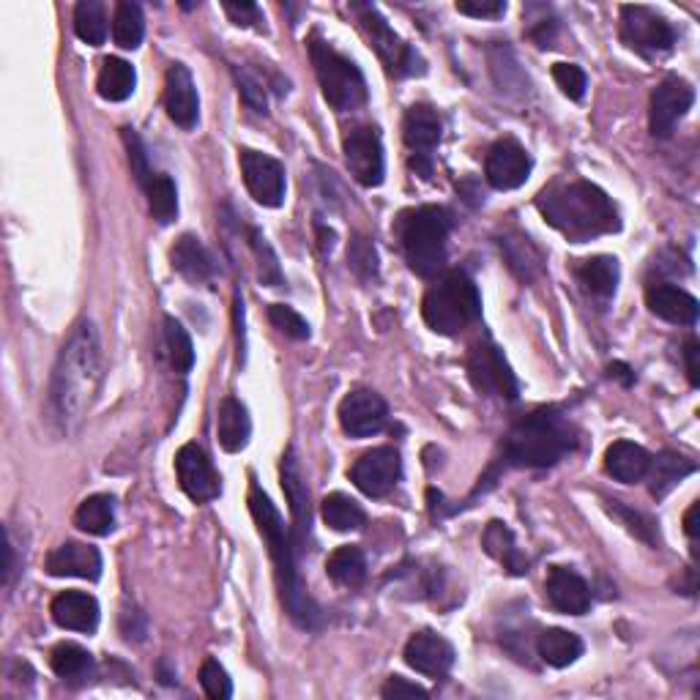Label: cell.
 Instances as JSON below:
<instances>
[{
  "label": "cell",
  "mask_w": 700,
  "mask_h": 700,
  "mask_svg": "<svg viewBox=\"0 0 700 700\" xmlns=\"http://www.w3.org/2000/svg\"><path fill=\"white\" fill-rule=\"evenodd\" d=\"M326 572L331 580L342 588H359L367 580V558L361 547L342 545L326 562Z\"/></svg>",
  "instance_id": "33"
},
{
  "label": "cell",
  "mask_w": 700,
  "mask_h": 700,
  "mask_svg": "<svg viewBox=\"0 0 700 700\" xmlns=\"http://www.w3.org/2000/svg\"><path fill=\"white\" fill-rule=\"evenodd\" d=\"M249 512H253L255 523H258L260 536L268 545V556L274 562V572H277V586L279 597H282L285 610L294 618L299 627L305 629H318L320 627V608L309 599L305 583H301L299 567H296V536L290 534V528L285 525L282 515L277 512V506L271 504L266 493L260 490L258 482L249 484Z\"/></svg>",
  "instance_id": "2"
},
{
  "label": "cell",
  "mask_w": 700,
  "mask_h": 700,
  "mask_svg": "<svg viewBox=\"0 0 700 700\" xmlns=\"http://www.w3.org/2000/svg\"><path fill=\"white\" fill-rule=\"evenodd\" d=\"M649 465L651 454L632 441H616L610 443L608 452H605V471L621 484H635L646 480Z\"/></svg>",
  "instance_id": "27"
},
{
  "label": "cell",
  "mask_w": 700,
  "mask_h": 700,
  "mask_svg": "<svg viewBox=\"0 0 700 700\" xmlns=\"http://www.w3.org/2000/svg\"><path fill=\"white\" fill-rule=\"evenodd\" d=\"M268 320H271L274 329L282 331L290 340H309V323L296 312V309L285 305H271L268 307Z\"/></svg>",
  "instance_id": "43"
},
{
  "label": "cell",
  "mask_w": 700,
  "mask_h": 700,
  "mask_svg": "<svg viewBox=\"0 0 700 700\" xmlns=\"http://www.w3.org/2000/svg\"><path fill=\"white\" fill-rule=\"evenodd\" d=\"M531 162L528 151L523 148L517 140L504 137L487 151V159H484V175H487V184L498 192H509L523 186L528 181Z\"/></svg>",
  "instance_id": "17"
},
{
  "label": "cell",
  "mask_w": 700,
  "mask_h": 700,
  "mask_svg": "<svg viewBox=\"0 0 700 700\" xmlns=\"http://www.w3.org/2000/svg\"><path fill=\"white\" fill-rule=\"evenodd\" d=\"M145 37V20H143V9L132 0H121L115 6V17H113V39L121 50H137L140 42Z\"/></svg>",
  "instance_id": "38"
},
{
  "label": "cell",
  "mask_w": 700,
  "mask_h": 700,
  "mask_svg": "<svg viewBox=\"0 0 700 700\" xmlns=\"http://www.w3.org/2000/svg\"><path fill=\"white\" fill-rule=\"evenodd\" d=\"M441 134L443 121L437 115V110L430 107V104H413L405 113L402 137H405V145L413 154V171L422 173L424 178H430V173H433V151L441 143Z\"/></svg>",
  "instance_id": "11"
},
{
  "label": "cell",
  "mask_w": 700,
  "mask_h": 700,
  "mask_svg": "<svg viewBox=\"0 0 700 700\" xmlns=\"http://www.w3.org/2000/svg\"><path fill=\"white\" fill-rule=\"evenodd\" d=\"M583 649H586L583 640L569 629L553 627L536 638V651L550 668H567V665L577 662V657H583Z\"/></svg>",
  "instance_id": "31"
},
{
  "label": "cell",
  "mask_w": 700,
  "mask_h": 700,
  "mask_svg": "<svg viewBox=\"0 0 700 700\" xmlns=\"http://www.w3.org/2000/svg\"><path fill=\"white\" fill-rule=\"evenodd\" d=\"M342 151H346L350 175L361 186L383 184L387 165H383V145L378 130H372V126H356L346 137V143H342Z\"/></svg>",
  "instance_id": "15"
},
{
  "label": "cell",
  "mask_w": 700,
  "mask_h": 700,
  "mask_svg": "<svg viewBox=\"0 0 700 700\" xmlns=\"http://www.w3.org/2000/svg\"><path fill=\"white\" fill-rule=\"evenodd\" d=\"M50 665L58 679L72 681V684H80V681H87L93 676V657L78 644L55 646L50 655Z\"/></svg>",
  "instance_id": "36"
},
{
  "label": "cell",
  "mask_w": 700,
  "mask_h": 700,
  "mask_svg": "<svg viewBox=\"0 0 700 700\" xmlns=\"http://www.w3.org/2000/svg\"><path fill=\"white\" fill-rule=\"evenodd\" d=\"M575 430L556 408H542L512 428L504 457L521 469H550L575 449Z\"/></svg>",
  "instance_id": "4"
},
{
  "label": "cell",
  "mask_w": 700,
  "mask_h": 700,
  "mask_svg": "<svg viewBox=\"0 0 700 700\" xmlns=\"http://www.w3.org/2000/svg\"><path fill=\"white\" fill-rule=\"evenodd\" d=\"M249 244H253L255 249V258H258V277L262 285H268V288H279L282 285V268H279V260L277 255H274L271 244L266 241V236H262L260 230H255V227H249Z\"/></svg>",
  "instance_id": "42"
},
{
  "label": "cell",
  "mask_w": 700,
  "mask_h": 700,
  "mask_svg": "<svg viewBox=\"0 0 700 700\" xmlns=\"http://www.w3.org/2000/svg\"><path fill=\"white\" fill-rule=\"evenodd\" d=\"M320 515H323L326 525L334 531H356V528H361L367 521L364 509H361V506L346 493L326 495L323 506H320Z\"/></svg>",
  "instance_id": "40"
},
{
  "label": "cell",
  "mask_w": 700,
  "mask_h": 700,
  "mask_svg": "<svg viewBox=\"0 0 700 700\" xmlns=\"http://www.w3.org/2000/svg\"><path fill=\"white\" fill-rule=\"evenodd\" d=\"M52 621L61 629L72 632H96L99 627V603L85 591H63L52 599Z\"/></svg>",
  "instance_id": "25"
},
{
  "label": "cell",
  "mask_w": 700,
  "mask_h": 700,
  "mask_svg": "<svg viewBox=\"0 0 700 700\" xmlns=\"http://www.w3.org/2000/svg\"><path fill=\"white\" fill-rule=\"evenodd\" d=\"M309 58H312L315 74H318L320 91L331 107L350 113L367 102L364 74L350 58L340 55L334 47L320 42V39L309 42Z\"/></svg>",
  "instance_id": "7"
},
{
  "label": "cell",
  "mask_w": 700,
  "mask_h": 700,
  "mask_svg": "<svg viewBox=\"0 0 700 700\" xmlns=\"http://www.w3.org/2000/svg\"><path fill=\"white\" fill-rule=\"evenodd\" d=\"M449 230H452V214L441 206L413 208L397 219V238L413 274L433 279L443 271Z\"/></svg>",
  "instance_id": "5"
},
{
  "label": "cell",
  "mask_w": 700,
  "mask_h": 700,
  "mask_svg": "<svg viewBox=\"0 0 700 700\" xmlns=\"http://www.w3.org/2000/svg\"><path fill=\"white\" fill-rule=\"evenodd\" d=\"M646 305H649L651 315H657L659 320H668L676 326H696L700 305L696 296H690L687 290L676 288V285L657 282L649 285L646 290Z\"/></svg>",
  "instance_id": "22"
},
{
  "label": "cell",
  "mask_w": 700,
  "mask_h": 700,
  "mask_svg": "<svg viewBox=\"0 0 700 700\" xmlns=\"http://www.w3.org/2000/svg\"><path fill=\"white\" fill-rule=\"evenodd\" d=\"M698 512H700V504H692L690 509H687V515H684V531H687V536H690L692 542L698 539Z\"/></svg>",
  "instance_id": "55"
},
{
  "label": "cell",
  "mask_w": 700,
  "mask_h": 700,
  "mask_svg": "<svg viewBox=\"0 0 700 700\" xmlns=\"http://www.w3.org/2000/svg\"><path fill=\"white\" fill-rule=\"evenodd\" d=\"M241 175L247 184L249 195L266 208H279L285 203V167L274 156L260 154V151L244 148L241 156Z\"/></svg>",
  "instance_id": "12"
},
{
  "label": "cell",
  "mask_w": 700,
  "mask_h": 700,
  "mask_svg": "<svg viewBox=\"0 0 700 700\" xmlns=\"http://www.w3.org/2000/svg\"><path fill=\"white\" fill-rule=\"evenodd\" d=\"M610 375L621 378L624 387H632V381H635V375H632V372H629L627 364H610Z\"/></svg>",
  "instance_id": "56"
},
{
  "label": "cell",
  "mask_w": 700,
  "mask_h": 700,
  "mask_svg": "<svg viewBox=\"0 0 700 700\" xmlns=\"http://www.w3.org/2000/svg\"><path fill=\"white\" fill-rule=\"evenodd\" d=\"M145 195H148L151 217L159 222V225H171L178 217V192H175L171 175L156 173L148 181V186H145Z\"/></svg>",
  "instance_id": "41"
},
{
  "label": "cell",
  "mask_w": 700,
  "mask_h": 700,
  "mask_svg": "<svg viewBox=\"0 0 700 700\" xmlns=\"http://www.w3.org/2000/svg\"><path fill=\"white\" fill-rule=\"evenodd\" d=\"M405 662L430 679H446L454 665V649L441 635L416 632L405 644Z\"/></svg>",
  "instance_id": "20"
},
{
  "label": "cell",
  "mask_w": 700,
  "mask_h": 700,
  "mask_svg": "<svg viewBox=\"0 0 700 700\" xmlns=\"http://www.w3.org/2000/svg\"><path fill=\"white\" fill-rule=\"evenodd\" d=\"M279 476H282V490L285 498H288L290 512H294V523H296V542L307 539L309 525H312V512H309V490L305 471H301L299 457H296L294 449H288L282 457V465H279Z\"/></svg>",
  "instance_id": "24"
},
{
  "label": "cell",
  "mask_w": 700,
  "mask_h": 700,
  "mask_svg": "<svg viewBox=\"0 0 700 700\" xmlns=\"http://www.w3.org/2000/svg\"><path fill=\"white\" fill-rule=\"evenodd\" d=\"M134 85H137V74L124 58H107L102 63V72L96 80L99 96L107 99V102H126L134 93Z\"/></svg>",
  "instance_id": "32"
},
{
  "label": "cell",
  "mask_w": 700,
  "mask_h": 700,
  "mask_svg": "<svg viewBox=\"0 0 700 700\" xmlns=\"http://www.w3.org/2000/svg\"><path fill=\"white\" fill-rule=\"evenodd\" d=\"M553 80H556V85L562 87L569 99H575V102L586 96L588 78L580 66H575V63H556V66H553Z\"/></svg>",
  "instance_id": "46"
},
{
  "label": "cell",
  "mask_w": 700,
  "mask_h": 700,
  "mask_svg": "<svg viewBox=\"0 0 700 700\" xmlns=\"http://www.w3.org/2000/svg\"><path fill=\"white\" fill-rule=\"evenodd\" d=\"M74 33L91 47L107 42V11L99 0H80L74 6Z\"/></svg>",
  "instance_id": "37"
},
{
  "label": "cell",
  "mask_w": 700,
  "mask_h": 700,
  "mask_svg": "<svg viewBox=\"0 0 700 700\" xmlns=\"http://www.w3.org/2000/svg\"><path fill=\"white\" fill-rule=\"evenodd\" d=\"M608 504H610L608 506L610 515H616L618 521H621L629 531H632L635 536H638V539H644V542H649V545H655V542H657V525H655V521H651V517H646L644 512H632V509H629V506H624L621 501H608Z\"/></svg>",
  "instance_id": "44"
},
{
  "label": "cell",
  "mask_w": 700,
  "mask_h": 700,
  "mask_svg": "<svg viewBox=\"0 0 700 700\" xmlns=\"http://www.w3.org/2000/svg\"><path fill=\"white\" fill-rule=\"evenodd\" d=\"M74 525L91 536H107L115 528L113 495H91L74 512Z\"/></svg>",
  "instance_id": "34"
},
{
  "label": "cell",
  "mask_w": 700,
  "mask_h": 700,
  "mask_svg": "<svg viewBox=\"0 0 700 700\" xmlns=\"http://www.w3.org/2000/svg\"><path fill=\"white\" fill-rule=\"evenodd\" d=\"M402 476V460L392 446H378L361 454L350 469V480L370 498H383L397 487Z\"/></svg>",
  "instance_id": "13"
},
{
  "label": "cell",
  "mask_w": 700,
  "mask_h": 700,
  "mask_svg": "<svg viewBox=\"0 0 700 700\" xmlns=\"http://www.w3.org/2000/svg\"><path fill=\"white\" fill-rule=\"evenodd\" d=\"M217 435H219V446L230 454L241 452V449L249 443V435H253V422H249L247 408H244L236 397H225V400L219 402Z\"/></svg>",
  "instance_id": "29"
},
{
  "label": "cell",
  "mask_w": 700,
  "mask_h": 700,
  "mask_svg": "<svg viewBox=\"0 0 700 700\" xmlns=\"http://www.w3.org/2000/svg\"><path fill=\"white\" fill-rule=\"evenodd\" d=\"M621 42L640 55L657 58L673 50L676 31L662 14H657L649 6H624Z\"/></svg>",
  "instance_id": "9"
},
{
  "label": "cell",
  "mask_w": 700,
  "mask_h": 700,
  "mask_svg": "<svg viewBox=\"0 0 700 700\" xmlns=\"http://www.w3.org/2000/svg\"><path fill=\"white\" fill-rule=\"evenodd\" d=\"M424 323L435 331V334L454 337L463 329H469L476 318L482 315V296L474 279L465 271L454 268L443 277L435 279L433 288L428 290L422 301Z\"/></svg>",
  "instance_id": "6"
},
{
  "label": "cell",
  "mask_w": 700,
  "mask_h": 700,
  "mask_svg": "<svg viewBox=\"0 0 700 700\" xmlns=\"http://www.w3.org/2000/svg\"><path fill=\"white\" fill-rule=\"evenodd\" d=\"M692 471H696V463L687 457H679V454H659L657 460H651L649 465V482H651V495L655 498H665V495L670 493V490L676 487L684 476H690Z\"/></svg>",
  "instance_id": "35"
},
{
  "label": "cell",
  "mask_w": 700,
  "mask_h": 700,
  "mask_svg": "<svg viewBox=\"0 0 700 700\" xmlns=\"http://www.w3.org/2000/svg\"><path fill=\"white\" fill-rule=\"evenodd\" d=\"M545 594L547 603L558 612H567V616H583V612H588V608H591L588 583L567 567L550 569V575L545 580Z\"/></svg>",
  "instance_id": "23"
},
{
  "label": "cell",
  "mask_w": 700,
  "mask_h": 700,
  "mask_svg": "<svg viewBox=\"0 0 700 700\" xmlns=\"http://www.w3.org/2000/svg\"><path fill=\"white\" fill-rule=\"evenodd\" d=\"M47 572L52 577H80V580H99L102 577V556L96 547L83 542H66L58 545L47 556Z\"/></svg>",
  "instance_id": "21"
},
{
  "label": "cell",
  "mask_w": 700,
  "mask_h": 700,
  "mask_svg": "<svg viewBox=\"0 0 700 700\" xmlns=\"http://www.w3.org/2000/svg\"><path fill=\"white\" fill-rule=\"evenodd\" d=\"M389 408L381 394L356 389L340 402V424L350 437H370L387 428Z\"/></svg>",
  "instance_id": "18"
},
{
  "label": "cell",
  "mask_w": 700,
  "mask_h": 700,
  "mask_svg": "<svg viewBox=\"0 0 700 700\" xmlns=\"http://www.w3.org/2000/svg\"><path fill=\"white\" fill-rule=\"evenodd\" d=\"M175 474H178L181 490L197 504L214 501L222 493L217 471H214L212 460L197 443H186V446L178 449V454H175Z\"/></svg>",
  "instance_id": "16"
},
{
  "label": "cell",
  "mask_w": 700,
  "mask_h": 700,
  "mask_svg": "<svg viewBox=\"0 0 700 700\" xmlns=\"http://www.w3.org/2000/svg\"><path fill=\"white\" fill-rule=\"evenodd\" d=\"M698 356H700V342L692 337L687 340L684 346V361H687V378H690L692 387H700V364H698Z\"/></svg>",
  "instance_id": "53"
},
{
  "label": "cell",
  "mask_w": 700,
  "mask_h": 700,
  "mask_svg": "<svg viewBox=\"0 0 700 700\" xmlns=\"http://www.w3.org/2000/svg\"><path fill=\"white\" fill-rule=\"evenodd\" d=\"M381 696L387 700H400V698H419V700H428L430 692L424 687L413 684V681L402 679V676H392V679L383 684Z\"/></svg>",
  "instance_id": "51"
},
{
  "label": "cell",
  "mask_w": 700,
  "mask_h": 700,
  "mask_svg": "<svg viewBox=\"0 0 700 700\" xmlns=\"http://www.w3.org/2000/svg\"><path fill=\"white\" fill-rule=\"evenodd\" d=\"M124 143L126 148H130V165H132V175L137 178V184L148 186V181L154 178V173H151V165H148V154H145V145L143 140L134 134V130H124Z\"/></svg>",
  "instance_id": "48"
},
{
  "label": "cell",
  "mask_w": 700,
  "mask_h": 700,
  "mask_svg": "<svg viewBox=\"0 0 700 700\" xmlns=\"http://www.w3.org/2000/svg\"><path fill=\"white\" fill-rule=\"evenodd\" d=\"M236 320H238V323H244V301H241V294H236ZM238 346H241V350H244V329H238Z\"/></svg>",
  "instance_id": "57"
},
{
  "label": "cell",
  "mask_w": 700,
  "mask_h": 700,
  "mask_svg": "<svg viewBox=\"0 0 700 700\" xmlns=\"http://www.w3.org/2000/svg\"><path fill=\"white\" fill-rule=\"evenodd\" d=\"M102 387V342L93 323L72 331L55 361L50 383V419L61 433H74L83 424Z\"/></svg>",
  "instance_id": "1"
},
{
  "label": "cell",
  "mask_w": 700,
  "mask_h": 700,
  "mask_svg": "<svg viewBox=\"0 0 700 700\" xmlns=\"http://www.w3.org/2000/svg\"><path fill=\"white\" fill-rule=\"evenodd\" d=\"M165 110L167 119L181 130H195L200 115V99H197L195 80L184 63H173L165 78Z\"/></svg>",
  "instance_id": "19"
},
{
  "label": "cell",
  "mask_w": 700,
  "mask_h": 700,
  "mask_svg": "<svg viewBox=\"0 0 700 700\" xmlns=\"http://www.w3.org/2000/svg\"><path fill=\"white\" fill-rule=\"evenodd\" d=\"M482 547L487 550V556H493L509 575H525V572H528V558H525V553L517 547L515 534H512V528L506 523H490L482 534Z\"/></svg>",
  "instance_id": "28"
},
{
  "label": "cell",
  "mask_w": 700,
  "mask_h": 700,
  "mask_svg": "<svg viewBox=\"0 0 700 700\" xmlns=\"http://www.w3.org/2000/svg\"><path fill=\"white\" fill-rule=\"evenodd\" d=\"M457 11L476 20H498L506 14V3L504 0H460Z\"/></svg>",
  "instance_id": "50"
},
{
  "label": "cell",
  "mask_w": 700,
  "mask_h": 700,
  "mask_svg": "<svg viewBox=\"0 0 700 700\" xmlns=\"http://www.w3.org/2000/svg\"><path fill=\"white\" fill-rule=\"evenodd\" d=\"M236 78H238V91H241V99L247 102V107L255 110V113H266L268 110L266 87H262L260 80L253 78L249 72H244V69H238Z\"/></svg>",
  "instance_id": "49"
},
{
  "label": "cell",
  "mask_w": 700,
  "mask_h": 700,
  "mask_svg": "<svg viewBox=\"0 0 700 700\" xmlns=\"http://www.w3.org/2000/svg\"><path fill=\"white\" fill-rule=\"evenodd\" d=\"M575 277L594 299L608 301L612 299L618 288V260L608 255H597V258L580 260L575 266Z\"/></svg>",
  "instance_id": "30"
},
{
  "label": "cell",
  "mask_w": 700,
  "mask_h": 700,
  "mask_svg": "<svg viewBox=\"0 0 700 700\" xmlns=\"http://www.w3.org/2000/svg\"><path fill=\"white\" fill-rule=\"evenodd\" d=\"M356 17H359V25L364 31V37L370 39V47L378 52L387 69L397 78H408V74L422 72L419 69V55L411 50L400 37L389 28V22L383 20L381 11L375 6H364V3H353L350 6Z\"/></svg>",
  "instance_id": "8"
},
{
  "label": "cell",
  "mask_w": 700,
  "mask_h": 700,
  "mask_svg": "<svg viewBox=\"0 0 700 700\" xmlns=\"http://www.w3.org/2000/svg\"><path fill=\"white\" fill-rule=\"evenodd\" d=\"M692 102H696V91L687 80L681 78H665L662 83L651 93L649 107V126L655 137H670L687 113H690Z\"/></svg>",
  "instance_id": "14"
},
{
  "label": "cell",
  "mask_w": 700,
  "mask_h": 700,
  "mask_svg": "<svg viewBox=\"0 0 700 700\" xmlns=\"http://www.w3.org/2000/svg\"><path fill=\"white\" fill-rule=\"evenodd\" d=\"M225 11L241 28H253L260 22V9L255 3H247V0H241V3H225Z\"/></svg>",
  "instance_id": "52"
},
{
  "label": "cell",
  "mask_w": 700,
  "mask_h": 700,
  "mask_svg": "<svg viewBox=\"0 0 700 700\" xmlns=\"http://www.w3.org/2000/svg\"><path fill=\"white\" fill-rule=\"evenodd\" d=\"M536 208L547 225L556 227L569 241L583 244L591 238L616 233L621 227L616 203L588 181H569V184H553L550 189L536 197Z\"/></svg>",
  "instance_id": "3"
},
{
  "label": "cell",
  "mask_w": 700,
  "mask_h": 700,
  "mask_svg": "<svg viewBox=\"0 0 700 700\" xmlns=\"http://www.w3.org/2000/svg\"><path fill=\"white\" fill-rule=\"evenodd\" d=\"M173 268L192 285H206L212 282L214 274H217V262H214V255L208 253L200 244V238L195 236H181L175 241L173 253H171Z\"/></svg>",
  "instance_id": "26"
},
{
  "label": "cell",
  "mask_w": 700,
  "mask_h": 700,
  "mask_svg": "<svg viewBox=\"0 0 700 700\" xmlns=\"http://www.w3.org/2000/svg\"><path fill=\"white\" fill-rule=\"evenodd\" d=\"M200 684L206 690L208 698L214 700H227L233 696V681L227 676V670L222 668L214 657H208L200 668Z\"/></svg>",
  "instance_id": "45"
},
{
  "label": "cell",
  "mask_w": 700,
  "mask_h": 700,
  "mask_svg": "<svg viewBox=\"0 0 700 700\" xmlns=\"http://www.w3.org/2000/svg\"><path fill=\"white\" fill-rule=\"evenodd\" d=\"M469 375L471 383L476 387V392L487 397H501V400L515 402L521 397V387H517V378L512 372V367L506 364L504 353L493 346L490 340L474 342L469 350Z\"/></svg>",
  "instance_id": "10"
},
{
  "label": "cell",
  "mask_w": 700,
  "mask_h": 700,
  "mask_svg": "<svg viewBox=\"0 0 700 700\" xmlns=\"http://www.w3.org/2000/svg\"><path fill=\"white\" fill-rule=\"evenodd\" d=\"M162 346H165L167 361H171V367L175 372L186 375V372L195 367V346H192V337L186 334V329L175 318H165Z\"/></svg>",
  "instance_id": "39"
},
{
  "label": "cell",
  "mask_w": 700,
  "mask_h": 700,
  "mask_svg": "<svg viewBox=\"0 0 700 700\" xmlns=\"http://www.w3.org/2000/svg\"><path fill=\"white\" fill-rule=\"evenodd\" d=\"M348 260H350V268H353L359 277H375L378 274V255H375V247H372L367 238H356L353 244H350L348 249Z\"/></svg>",
  "instance_id": "47"
},
{
  "label": "cell",
  "mask_w": 700,
  "mask_h": 700,
  "mask_svg": "<svg viewBox=\"0 0 700 700\" xmlns=\"http://www.w3.org/2000/svg\"><path fill=\"white\" fill-rule=\"evenodd\" d=\"M6 564H3V583L9 586L11 583V572H14V545H11V534H6Z\"/></svg>",
  "instance_id": "54"
}]
</instances>
